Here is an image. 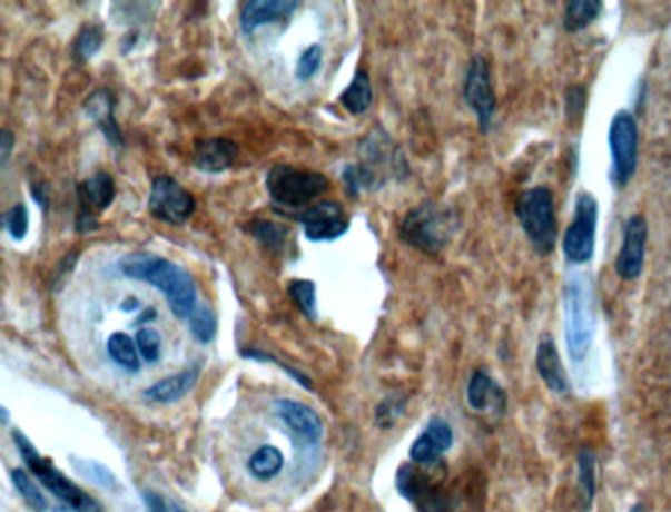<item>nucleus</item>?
I'll return each instance as SVG.
<instances>
[{
	"instance_id": "obj_1",
	"label": "nucleus",
	"mask_w": 671,
	"mask_h": 512,
	"mask_svg": "<svg viewBox=\"0 0 671 512\" xmlns=\"http://www.w3.org/2000/svg\"><path fill=\"white\" fill-rule=\"evenodd\" d=\"M119 266L127 278L146 282L164 292L171 314L179 319H187L199 306L194 276L168 258L152 253H132L125 256Z\"/></svg>"
},
{
	"instance_id": "obj_2",
	"label": "nucleus",
	"mask_w": 671,
	"mask_h": 512,
	"mask_svg": "<svg viewBox=\"0 0 671 512\" xmlns=\"http://www.w3.org/2000/svg\"><path fill=\"white\" fill-rule=\"evenodd\" d=\"M455 215L434 201L409 209L399 223V239L425 255H440L455 233Z\"/></svg>"
},
{
	"instance_id": "obj_3",
	"label": "nucleus",
	"mask_w": 671,
	"mask_h": 512,
	"mask_svg": "<svg viewBox=\"0 0 671 512\" xmlns=\"http://www.w3.org/2000/svg\"><path fill=\"white\" fill-rule=\"evenodd\" d=\"M516 217L537 255H552L557 245V219L553 194L544 186L526 189L516 201Z\"/></svg>"
},
{
	"instance_id": "obj_4",
	"label": "nucleus",
	"mask_w": 671,
	"mask_h": 512,
	"mask_svg": "<svg viewBox=\"0 0 671 512\" xmlns=\"http://www.w3.org/2000/svg\"><path fill=\"white\" fill-rule=\"evenodd\" d=\"M266 189L274 204L298 209L324 196L329 189V179L322 171L280 164L266 174Z\"/></svg>"
},
{
	"instance_id": "obj_5",
	"label": "nucleus",
	"mask_w": 671,
	"mask_h": 512,
	"mask_svg": "<svg viewBox=\"0 0 671 512\" xmlns=\"http://www.w3.org/2000/svg\"><path fill=\"white\" fill-rule=\"evenodd\" d=\"M12 437H14L18 452H20V455L28 463V467L32 470L36 477L40 479V483L50 491L51 495L61 501V504L79 506V509H87V511L101 512V504L97 503L91 496L86 495L61 471L56 470L50 460H46L40 453L36 452L34 445L30 444V440L22 432H14Z\"/></svg>"
},
{
	"instance_id": "obj_6",
	"label": "nucleus",
	"mask_w": 671,
	"mask_h": 512,
	"mask_svg": "<svg viewBox=\"0 0 671 512\" xmlns=\"http://www.w3.org/2000/svg\"><path fill=\"white\" fill-rule=\"evenodd\" d=\"M565 333L573 361H583L593 339V309L585 282L571 280L565 288Z\"/></svg>"
},
{
	"instance_id": "obj_7",
	"label": "nucleus",
	"mask_w": 671,
	"mask_h": 512,
	"mask_svg": "<svg viewBox=\"0 0 671 512\" xmlns=\"http://www.w3.org/2000/svg\"><path fill=\"white\" fill-rule=\"evenodd\" d=\"M596 217H599V205L595 196L586 191L579 194L573 221L563 237V253L573 265H585L593 258Z\"/></svg>"
},
{
	"instance_id": "obj_8",
	"label": "nucleus",
	"mask_w": 671,
	"mask_h": 512,
	"mask_svg": "<svg viewBox=\"0 0 671 512\" xmlns=\"http://www.w3.org/2000/svg\"><path fill=\"white\" fill-rule=\"evenodd\" d=\"M148 209L158 221L184 225L196 214L197 201L178 179L171 176H156L150 186Z\"/></svg>"
},
{
	"instance_id": "obj_9",
	"label": "nucleus",
	"mask_w": 671,
	"mask_h": 512,
	"mask_svg": "<svg viewBox=\"0 0 671 512\" xmlns=\"http://www.w3.org/2000/svg\"><path fill=\"white\" fill-rule=\"evenodd\" d=\"M612 156V179L624 188L634 178L638 166V125L632 112L619 111L609 128Z\"/></svg>"
},
{
	"instance_id": "obj_10",
	"label": "nucleus",
	"mask_w": 671,
	"mask_h": 512,
	"mask_svg": "<svg viewBox=\"0 0 671 512\" xmlns=\"http://www.w3.org/2000/svg\"><path fill=\"white\" fill-rule=\"evenodd\" d=\"M117 197V186L111 174L97 171L91 178L77 184V199H79V214H77L76 229L79 233H91L99 227L97 214L111 207Z\"/></svg>"
},
{
	"instance_id": "obj_11",
	"label": "nucleus",
	"mask_w": 671,
	"mask_h": 512,
	"mask_svg": "<svg viewBox=\"0 0 671 512\" xmlns=\"http://www.w3.org/2000/svg\"><path fill=\"white\" fill-rule=\"evenodd\" d=\"M463 97L468 107L475 111L478 128L486 132L493 120L494 109H496V97H494L493 81H491V69L485 58L476 56L471 61L465 76V86H463Z\"/></svg>"
},
{
	"instance_id": "obj_12",
	"label": "nucleus",
	"mask_w": 671,
	"mask_h": 512,
	"mask_svg": "<svg viewBox=\"0 0 671 512\" xmlns=\"http://www.w3.org/2000/svg\"><path fill=\"white\" fill-rule=\"evenodd\" d=\"M309 240H335L348 230V217L337 201H319L296 215Z\"/></svg>"
},
{
	"instance_id": "obj_13",
	"label": "nucleus",
	"mask_w": 671,
	"mask_h": 512,
	"mask_svg": "<svg viewBox=\"0 0 671 512\" xmlns=\"http://www.w3.org/2000/svg\"><path fill=\"white\" fill-rule=\"evenodd\" d=\"M648 223L642 215H632L624 225L621 253L614 260L616 274L624 280H637L644 268L647 256Z\"/></svg>"
},
{
	"instance_id": "obj_14",
	"label": "nucleus",
	"mask_w": 671,
	"mask_h": 512,
	"mask_svg": "<svg viewBox=\"0 0 671 512\" xmlns=\"http://www.w3.org/2000/svg\"><path fill=\"white\" fill-rule=\"evenodd\" d=\"M451 445H453V430L450 422L435 416L430 420L427 427L412 445L409 457L417 465H437L443 453L447 452Z\"/></svg>"
},
{
	"instance_id": "obj_15",
	"label": "nucleus",
	"mask_w": 671,
	"mask_h": 512,
	"mask_svg": "<svg viewBox=\"0 0 671 512\" xmlns=\"http://www.w3.org/2000/svg\"><path fill=\"white\" fill-rule=\"evenodd\" d=\"M274 408H276L278 419L304 442L315 444L324 435V422L319 419V414L314 408H309L307 404L296 401H276Z\"/></svg>"
},
{
	"instance_id": "obj_16",
	"label": "nucleus",
	"mask_w": 671,
	"mask_h": 512,
	"mask_svg": "<svg viewBox=\"0 0 671 512\" xmlns=\"http://www.w3.org/2000/svg\"><path fill=\"white\" fill-rule=\"evenodd\" d=\"M238 156L237 142L230 138H201L194 146V166L199 171L219 174L229 170Z\"/></svg>"
},
{
	"instance_id": "obj_17",
	"label": "nucleus",
	"mask_w": 671,
	"mask_h": 512,
	"mask_svg": "<svg viewBox=\"0 0 671 512\" xmlns=\"http://www.w3.org/2000/svg\"><path fill=\"white\" fill-rule=\"evenodd\" d=\"M299 2L292 0H248L240 9V28L243 32H255L258 26L273 24L286 20L298 10Z\"/></svg>"
},
{
	"instance_id": "obj_18",
	"label": "nucleus",
	"mask_w": 671,
	"mask_h": 512,
	"mask_svg": "<svg viewBox=\"0 0 671 512\" xmlns=\"http://www.w3.org/2000/svg\"><path fill=\"white\" fill-rule=\"evenodd\" d=\"M115 105H117V97L109 89H97L83 102V112L101 128L102 135L112 146H122L125 140L119 122L115 119Z\"/></svg>"
},
{
	"instance_id": "obj_19",
	"label": "nucleus",
	"mask_w": 671,
	"mask_h": 512,
	"mask_svg": "<svg viewBox=\"0 0 671 512\" xmlns=\"http://www.w3.org/2000/svg\"><path fill=\"white\" fill-rule=\"evenodd\" d=\"M535 365H537V373L542 376V381L552 393L561 394L570 388L568 375H565V368L561 365L560 353H557V347L553 343L552 335H542L540 345H537Z\"/></svg>"
},
{
	"instance_id": "obj_20",
	"label": "nucleus",
	"mask_w": 671,
	"mask_h": 512,
	"mask_svg": "<svg viewBox=\"0 0 671 512\" xmlns=\"http://www.w3.org/2000/svg\"><path fill=\"white\" fill-rule=\"evenodd\" d=\"M467 401L471 408L476 412H486L491 410L494 414H502L506 408V396L502 393L501 386L494 383L485 371H476L471 376L467 386Z\"/></svg>"
},
{
	"instance_id": "obj_21",
	"label": "nucleus",
	"mask_w": 671,
	"mask_h": 512,
	"mask_svg": "<svg viewBox=\"0 0 671 512\" xmlns=\"http://www.w3.org/2000/svg\"><path fill=\"white\" fill-rule=\"evenodd\" d=\"M197 378H199V368H187L178 375L162 378V381L152 384L150 388H146L145 398L150 402H158V404L178 402L196 386Z\"/></svg>"
},
{
	"instance_id": "obj_22",
	"label": "nucleus",
	"mask_w": 671,
	"mask_h": 512,
	"mask_svg": "<svg viewBox=\"0 0 671 512\" xmlns=\"http://www.w3.org/2000/svg\"><path fill=\"white\" fill-rule=\"evenodd\" d=\"M373 86H371V77L363 69H358L351 86L341 93L339 101L351 115H363L371 109L373 105Z\"/></svg>"
},
{
	"instance_id": "obj_23",
	"label": "nucleus",
	"mask_w": 671,
	"mask_h": 512,
	"mask_svg": "<svg viewBox=\"0 0 671 512\" xmlns=\"http://www.w3.org/2000/svg\"><path fill=\"white\" fill-rule=\"evenodd\" d=\"M578 471L579 506H581V511L589 512V509L593 506V499H595L596 493L595 455L589 450L579 452Z\"/></svg>"
},
{
	"instance_id": "obj_24",
	"label": "nucleus",
	"mask_w": 671,
	"mask_h": 512,
	"mask_svg": "<svg viewBox=\"0 0 671 512\" xmlns=\"http://www.w3.org/2000/svg\"><path fill=\"white\" fill-rule=\"evenodd\" d=\"M603 10L601 0H571L565 4V17L563 28L568 32H581L586 26L593 24Z\"/></svg>"
},
{
	"instance_id": "obj_25",
	"label": "nucleus",
	"mask_w": 671,
	"mask_h": 512,
	"mask_svg": "<svg viewBox=\"0 0 671 512\" xmlns=\"http://www.w3.org/2000/svg\"><path fill=\"white\" fill-rule=\"evenodd\" d=\"M107 353L119 367L130 371V373H138L140 353H138L137 342H132L127 333H112L107 342Z\"/></svg>"
},
{
	"instance_id": "obj_26",
	"label": "nucleus",
	"mask_w": 671,
	"mask_h": 512,
	"mask_svg": "<svg viewBox=\"0 0 671 512\" xmlns=\"http://www.w3.org/2000/svg\"><path fill=\"white\" fill-rule=\"evenodd\" d=\"M284 467V455H282L278 447L274 445H263L258 447L253 457L248 460V471L260 481H268V479L276 477Z\"/></svg>"
},
{
	"instance_id": "obj_27",
	"label": "nucleus",
	"mask_w": 671,
	"mask_h": 512,
	"mask_svg": "<svg viewBox=\"0 0 671 512\" xmlns=\"http://www.w3.org/2000/svg\"><path fill=\"white\" fill-rule=\"evenodd\" d=\"M248 229H250V235H253L255 239L263 243L264 247L270 248L274 253H284V250H286L289 237L288 227L278 225V223L258 219V221L250 223Z\"/></svg>"
},
{
	"instance_id": "obj_28",
	"label": "nucleus",
	"mask_w": 671,
	"mask_h": 512,
	"mask_svg": "<svg viewBox=\"0 0 671 512\" xmlns=\"http://www.w3.org/2000/svg\"><path fill=\"white\" fill-rule=\"evenodd\" d=\"M343 181H345V189H347L348 196L353 197H357L363 191H373V189L381 188L378 186L381 184L378 176L368 166H365V164L345 166Z\"/></svg>"
},
{
	"instance_id": "obj_29",
	"label": "nucleus",
	"mask_w": 671,
	"mask_h": 512,
	"mask_svg": "<svg viewBox=\"0 0 671 512\" xmlns=\"http://www.w3.org/2000/svg\"><path fill=\"white\" fill-rule=\"evenodd\" d=\"M187 325H189V332L196 337L199 343H211L217 335V316L213 312L211 307L199 306L194 309V314L187 317Z\"/></svg>"
},
{
	"instance_id": "obj_30",
	"label": "nucleus",
	"mask_w": 671,
	"mask_h": 512,
	"mask_svg": "<svg viewBox=\"0 0 671 512\" xmlns=\"http://www.w3.org/2000/svg\"><path fill=\"white\" fill-rule=\"evenodd\" d=\"M105 40V32L99 24H87L81 28L73 42V58L77 61H89L95 53H99Z\"/></svg>"
},
{
	"instance_id": "obj_31",
	"label": "nucleus",
	"mask_w": 671,
	"mask_h": 512,
	"mask_svg": "<svg viewBox=\"0 0 671 512\" xmlns=\"http://www.w3.org/2000/svg\"><path fill=\"white\" fill-rule=\"evenodd\" d=\"M288 296L307 319H315V317H317V288H315L314 282H289Z\"/></svg>"
},
{
	"instance_id": "obj_32",
	"label": "nucleus",
	"mask_w": 671,
	"mask_h": 512,
	"mask_svg": "<svg viewBox=\"0 0 671 512\" xmlns=\"http://www.w3.org/2000/svg\"><path fill=\"white\" fill-rule=\"evenodd\" d=\"M12 481H14L18 493L22 495V499H24L32 511L46 512V509H48V501H46L42 491L36 486L34 481L30 479V475H28L26 471H12Z\"/></svg>"
},
{
	"instance_id": "obj_33",
	"label": "nucleus",
	"mask_w": 671,
	"mask_h": 512,
	"mask_svg": "<svg viewBox=\"0 0 671 512\" xmlns=\"http://www.w3.org/2000/svg\"><path fill=\"white\" fill-rule=\"evenodd\" d=\"M322 61H324V48L319 43L309 46L299 56L298 66H296V77H298L299 81H309L319 71V68H322Z\"/></svg>"
},
{
	"instance_id": "obj_34",
	"label": "nucleus",
	"mask_w": 671,
	"mask_h": 512,
	"mask_svg": "<svg viewBox=\"0 0 671 512\" xmlns=\"http://www.w3.org/2000/svg\"><path fill=\"white\" fill-rule=\"evenodd\" d=\"M137 347L140 357L145 358L146 363H156L162 351V337L152 327H142L137 333Z\"/></svg>"
},
{
	"instance_id": "obj_35",
	"label": "nucleus",
	"mask_w": 671,
	"mask_h": 512,
	"mask_svg": "<svg viewBox=\"0 0 671 512\" xmlns=\"http://www.w3.org/2000/svg\"><path fill=\"white\" fill-rule=\"evenodd\" d=\"M2 225H4V229L9 230L10 237L14 240H22L26 237V233H28V225H30V219H28V209H26L24 204H18L9 209L4 217H2Z\"/></svg>"
},
{
	"instance_id": "obj_36",
	"label": "nucleus",
	"mask_w": 671,
	"mask_h": 512,
	"mask_svg": "<svg viewBox=\"0 0 671 512\" xmlns=\"http://www.w3.org/2000/svg\"><path fill=\"white\" fill-rule=\"evenodd\" d=\"M404 404H406V401H404V398H398V396L386 398V401L376 408V424L381 427L394 426L399 414L404 412Z\"/></svg>"
},
{
	"instance_id": "obj_37",
	"label": "nucleus",
	"mask_w": 671,
	"mask_h": 512,
	"mask_svg": "<svg viewBox=\"0 0 671 512\" xmlns=\"http://www.w3.org/2000/svg\"><path fill=\"white\" fill-rule=\"evenodd\" d=\"M565 105H568V117H570V120H578L583 115V111H585V87H571L570 91H568V97H565Z\"/></svg>"
},
{
	"instance_id": "obj_38",
	"label": "nucleus",
	"mask_w": 671,
	"mask_h": 512,
	"mask_svg": "<svg viewBox=\"0 0 671 512\" xmlns=\"http://www.w3.org/2000/svg\"><path fill=\"white\" fill-rule=\"evenodd\" d=\"M77 470H81V473H86L87 477L91 481H97L99 485L115 486V477H112L109 471L101 467L99 463H91V461H81L77 465Z\"/></svg>"
},
{
	"instance_id": "obj_39",
	"label": "nucleus",
	"mask_w": 671,
	"mask_h": 512,
	"mask_svg": "<svg viewBox=\"0 0 671 512\" xmlns=\"http://www.w3.org/2000/svg\"><path fill=\"white\" fill-rule=\"evenodd\" d=\"M145 503L150 512H184V509L179 504L174 503L170 499L160 495V493H154V491H145Z\"/></svg>"
},
{
	"instance_id": "obj_40",
	"label": "nucleus",
	"mask_w": 671,
	"mask_h": 512,
	"mask_svg": "<svg viewBox=\"0 0 671 512\" xmlns=\"http://www.w3.org/2000/svg\"><path fill=\"white\" fill-rule=\"evenodd\" d=\"M14 142H17V140H14V135L10 132L9 128H2V130H0V166H2V168L9 164Z\"/></svg>"
},
{
	"instance_id": "obj_41",
	"label": "nucleus",
	"mask_w": 671,
	"mask_h": 512,
	"mask_svg": "<svg viewBox=\"0 0 671 512\" xmlns=\"http://www.w3.org/2000/svg\"><path fill=\"white\" fill-rule=\"evenodd\" d=\"M154 317H156V309H154V307H148V309H146L145 316L140 314V317H138L137 324H146L148 319H154Z\"/></svg>"
},
{
	"instance_id": "obj_42",
	"label": "nucleus",
	"mask_w": 671,
	"mask_h": 512,
	"mask_svg": "<svg viewBox=\"0 0 671 512\" xmlns=\"http://www.w3.org/2000/svg\"><path fill=\"white\" fill-rule=\"evenodd\" d=\"M53 512H93L87 511V509H79V506H68V504H60Z\"/></svg>"
},
{
	"instance_id": "obj_43",
	"label": "nucleus",
	"mask_w": 671,
	"mask_h": 512,
	"mask_svg": "<svg viewBox=\"0 0 671 512\" xmlns=\"http://www.w3.org/2000/svg\"><path fill=\"white\" fill-rule=\"evenodd\" d=\"M2 424H9V412H7V408H2Z\"/></svg>"
},
{
	"instance_id": "obj_44",
	"label": "nucleus",
	"mask_w": 671,
	"mask_h": 512,
	"mask_svg": "<svg viewBox=\"0 0 671 512\" xmlns=\"http://www.w3.org/2000/svg\"><path fill=\"white\" fill-rule=\"evenodd\" d=\"M630 512H644V509H642V504H637V506H632Z\"/></svg>"
}]
</instances>
